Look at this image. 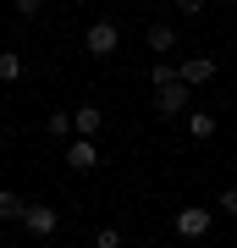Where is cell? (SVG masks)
Instances as JSON below:
<instances>
[{
  "mask_svg": "<svg viewBox=\"0 0 237 248\" xmlns=\"http://www.w3.org/2000/svg\"><path fill=\"white\" fill-rule=\"evenodd\" d=\"M210 221H215V215L204 210V204H188V210H176V215H171V232H176L182 243H199L204 232H210Z\"/></svg>",
  "mask_w": 237,
  "mask_h": 248,
  "instance_id": "obj_1",
  "label": "cell"
},
{
  "mask_svg": "<svg viewBox=\"0 0 237 248\" xmlns=\"http://www.w3.org/2000/svg\"><path fill=\"white\" fill-rule=\"evenodd\" d=\"M116 45H122V28H116V22H88V33H83V50L88 55L105 61V55H116Z\"/></svg>",
  "mask_w": 237,
  "mask_h": 248,
  "instance_id": "obj_2",
  "label": "cell"
},
{
  "mask_svg": "<svg viewBox=\"0 0 237 248\" xmlns=\"http://www.w3.org/2000/svg\"><path fill=\"white\" fill-rule=\"evenodd\" d=\"M188 99H193V89L188 83H171V89H155V116H182Z\"/></svg>",
  "mask_w": 237,
  "mask_h": 248,
  "instance_id": "obj_3",
  "label": "cell"
},
{
  "mask_svg": "<svg viewBox=\"0 0 237 248\" xmlns=\"http://www.w3.org/2000/svg\"><path fill=\"white\" fill-rule=\"evenodd\" d=\"M176 72H182V83H188V89H204V83L215 78V55H188Z\"/></svg>",
  "mask_w": 237,
  "mask_h": 248,
  "instance_id": "obj_4",
  "label": "cell"
},
{
  "mask_svg": "<svg viewBox=\"0 0 237 248\" xmlns=\"http://www.w3.org/2000/svg\"><path fill=\"white\" fill-rule=\"evenodd\" d=\"M22 226L33 232V237H50V232L61 226V215H55L50 204H28V215H22Z\"/></svg>",
  "mask_w": 237,
  "mask_h": 248,
  "instance_id": "obj_5",
  "label": "cell"
},
{
  "mask_svg": "<svg viewBox=\"0 0 237 248\" xmlns=\"http://www.w3.org/2000/svg\"><path fill=\"white\" fill-rule=\"evenodd\" d=\"M66 166H72V171H94V166H99V143L72 138V143H66Z\"/></svg>",
  "mask_w": 237,
  "mask_h": 248,
  "instance_id": "obj_6",
  "label": "cell"
},
{
  "mask_svg": "<svg viewBox=\"0 0 237 248\" xmlns=\"http://www.w3.org/2000/svg\"><path fill=\"white\" fill-rule=\"evenodd\" d=\"M72 127H78V138L94 143V133L105 127V110H99V105H78V110H72Z\"/></svg>",
  "mask_w": 237,
  "mask_h": 248,
  "instance_id": "obj_7",
  "label": "cell"
},
{
  "mask_svg": "<svg viewBox=\"0 0 237 248\" xmlns=\"http://www.w3.org/2000/svg\"><path fill=\"white\" fill-rule=\"evenodd\" d=\"M149 50H155V55H171V50H176V28L149 22Z\"/></svg>",
  "mask_w": 237,
  "mask_h": 248,
  "instance_id": "obj_8",
  "label": "cell"
},
{
  "mask_svg": "<svg viewBox=\"0 0 237 248\" xmlns=\"http://www.w3.org/2000/svg\"><path fill=\"white\" fill-rule=\"evenodd\" d=\"M188 133H193V143L215 138V116H210V110H193V116H188Z\"/></svg>",
  "mask_w": 237,
  "mask_h": 248,
  "instance_id": "obj_9",
  "label": "cell"
},
{
  "mask_svg": "<svg viewBox=\"0 0 237 248\" xmlns=\"http://www.w3.org/2000/svg\"><path fill=\"white\" fill-rule=\"evenodd\" d=\"M149 83H155V89H171V83H182V72H176L171 61H155L149 66Z\"/></svg>",
  "mask_w": 237,
  "mask_h": 248,
  "instance_id": "obj_10",
  "label": "cell"
},
{
  "mask_svg": "<svg viewBox=\"0 0 237 248\" xmlns=\"http://www.w3.org/2000/svg\"><path fill=\"white\" fill-rule=\"evenodd\" d=\"M28 215V204L17 199V193H6V187H0V221H22Z\"/></svg>",
  "mask_w": 237,
  "mask_h": 248,
  "instance_id": "obj_11",
  "label": "cell"
},
{
  "mask_svg": "<svg viewBox=\"0 0 237 248\" xmlns=\"http://www.w3.org/2000/svg\"><path fill=\"white\" fill-rule=\"evenodd\" d=\"M22 78V55L17 50H0V83H17Z\"/></svg>",
  "mask_w": 237,
  "mask_h": 248,
  "instance_id": "obj_12",
  "label": "cell"
},
{
  "mask_svg": "<svg viewBox=\"0 0 237 248\" xmlns=\"http://www.w3.org/2000/svg\"><path fill=\"white\" fill-rule=\"evenodd\" d=\"M44 127H50L55 138H66V133H78V127H72V110H55V116H50V122H44Z\"/></svg>",
  "mask_w": 237,
  "mask_h": 248,
  "instance_id": "obj_13",
  "label": "cell"
},
{
  "mask_svg": "<svg viewBox=\"0 0 237 248\" xmlns=\"http://www.w3.org/2000/svg\"><path fill=\"white\" fill-rule=\"evenodd\" d=\"M94 248H122V226H99L94 232Z\"/></svg>",
  "mask_w": 237,
  "mask_h": 248,
  "instance_id": "obj_14",
  "label": "cell"
},
{
  "mask_svg": "<svg viewBox=\"0 0 237 248\" xmlns=\"http://www.w3.org/2000/svg\"><path fill=\"white\" fill-rule=\"evenodd\" d=\"M221 210H226V215H237V182H232V187H221Z\"/></svg>",
  "mask_w": 237,
  "mask_h": 248,
  "instance_id": "obj_15",
  "label": "cell"
}]
</instances>
